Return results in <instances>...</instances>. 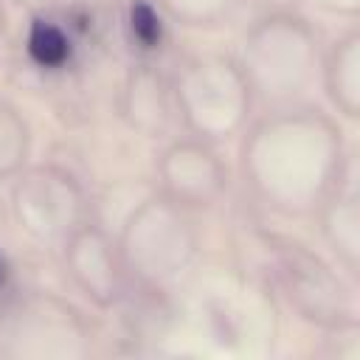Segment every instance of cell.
Here are the masks:
<instances>
[{"mask_svg": "<svg viewBox=\"0 0 360 360\" xmlns=\"http://www.w3.org/2000/svg\"><path fill=\"white\" fill-rule=\"evenodd\" d=\"M28 51L39 65H62L70 53V45L59 28L48 22H34L28 37Z\"/></svg>", "mask_w": 360, "mask_h": 360, "instance_id": "1", "label": "cell"}, {"mask_svg": "<svg viewBox=\"0 0 360 360\" xmlns=\"http://www.w3.org/2000/svg\"><path fill=\"white\" fill-rule=\"evenodd\" d=\"M132 31L143 45H155L160 39V20L146 3L132 6Z\"/></svg>", "mask_w": 360, "mask_h": 360, "instance_id": "2", "label": "cell"}, {"mask_svg": "<svg viewBox=\"0 0 360 360\" xmlns=\"http://www.w3.org/2000/svg\"><path fill=\"white\" fill-rule=\"evenodd\" d=\"M0 281H3V262H0Z\"/></svg>", "mask_w": 360, "mask_h": 360, "instance_id": "3", "label": "cell"}]
</instances>
